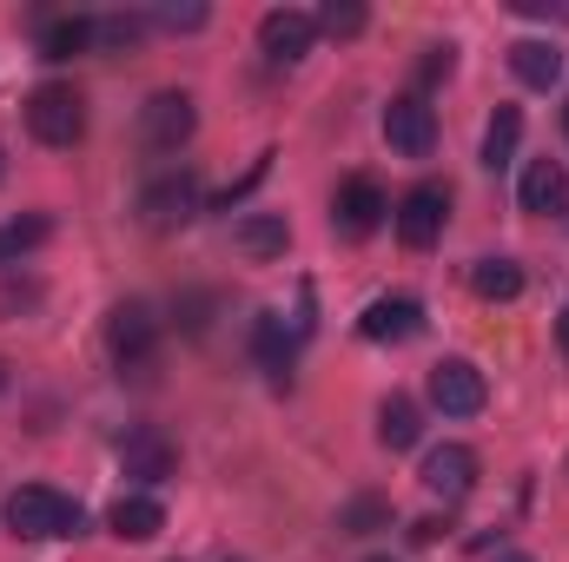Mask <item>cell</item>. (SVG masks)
Instances as JSON below:
<instances>
[{
  "label": "cell",
  "instance_id": "8fae6325",
  "mask_svg": "<svg viewBox=\"0 0 569 562\" xmlns=\"http://www.w3.org/2000/svg\"><path fill=\"white\" fill-rule=\"evenodd\" d=\"M259 47L279 60V67H298L311 47H318V13H298V7H272L259 20Z\"/></svg>",
  "mask_w": 569,
  "mask_h": 562
},
{
  "label": "cell",
  "instance_id": "d6986e66",
  "mask_svg": "<svg viewBox=\"0 0 569 562\" xmlns=\"http://www.w3.org/2000/svg\"><path fill=\"white\" fill-rule=\"evenodd\" d=\"M418 436H425V411H418L405 391H391V398L378 404V443H385V450H411Z\"/></svg>",
  "mask_w": 569,
  "mask_h": 562
},
{
  "label": "cell",
  "instance_id": "7a4b0ae2",
  "mask_svg": "<svg viewBox=\"0 0 569 562\" xmlns=\"http://www.w3.org/2000/svg\"><path fill=\"white\" fill-rule=\"evenodd\" d=\"M27 133L40 145H53V152H73V145L87 140V100L73 87H60V80L33 87L27 93Z\"/></svg>",
  "mask_w": 569,
  "mask_h": 562
},
{
  "label": "cell",
  "instance_id": "484cf974",
  "mask_svg": "<svg viewBox=\"0 0 569 562\" xmlns=\"http://www.w3.org/2000/svg\"><path fill=\"white\" fill-rule=\"evenodd\" d=\"M146 33L140 13H107V20H93V40H107V47H133Z\"/></svg>",
  "mask_w": 569,
  "mask_h": 562
},
{
  "label": "cell",
  "instance_id": "4fadbf2b",
  "mask_svg": "<svg viewBox=\"0 0 569 562\" xmlns=\"http://www.w3.org/2000/svg\"><path fill=\"white\" fill-rule=\"evenodd\" d=\"M517 205H523L530 219H557V212H569L563 159H530V165H523V185H517Z\"/></svg>",
  "mask_w": 569,
  "mask_h": 562
},
{
  "label": "cell",
  "instance_id": "9c48e42d",
  "mask_svg": "<svg viewBox=\"0 0 569 562\" xmlns=\"http://www.w3.org/2000/svg\"><path fill=\"white\" fill-rule=\"evenodd\" d=\"M418 483L430 496H443V503H463L477 490V450L470 443H437L425 456V470H418Z\"/></svg>",
  "mask_w": 569,
  "mask_h": 562
},
{
  "label": "cell",
  "instance_id": "3957f363",
  "mask_svg": "<svg viewBox=\"0 0 569 562\" xmlns=\"http://www.w3.org/2000/svg\"><path fill=\"white\" fill-rule=\"evenodd\" d=\"M199 172L192 165H166V172H152L140 185V225L146 232H179V225H192L199 219Z\"/></svg>",
  "mask_w": 569,
  "mask_h": 562
},
{
  "label": "cell",
  "instance_id": "1f68e13d",
  "mask_svg": "<svg viewBox=\"0 0 569 562\" xmlns=\"http://www.w3.org/2000/svg\"><path fill=\"white\" fill-rule=\"evenodd\" d=\"M497 562H537V556H517V550H503V556H497Z\"/></svg>",
  "mask_w": 569,
  "mask_h": 562
},
{
  "label": "cell",
  "instance_id": "277c9868",
  "mask_svg": "<svg viewBox=\"0 0 569 562\" xmlns=\"http://www.w3.org/2000/svg\"><path fill=\"white\" fill-rule=\"evenodd\" d=\"M107 358L120 371H152V358H159V318H152V304L127 298V304L107 311Z\"/></svg>",
  "mask_w": 569,
  "mask_h": 562
},
{
  "label": "cell",
  "instance_id": "5b68a950",
  "mask_svg": "<svg viewBox=\"0 0 569 562\" xmlns=\"http://www.w3.org/2000/svg\"><path fill=\"white\" fill-rule=\"evenodd\" d=\"M192 133H199V107H192V93L166 87V93H152V100L140 107V145L146 152H179Z\"/></svg>",
  "mask_w": 569,
  "mask_h": 562
},
{
  "label": "cell",
  "instance_id": "7c38bea8",
  "mask_svg": "<svg viewBox=\"0 0 569 562\" xmlns=\"http://www.w3.org/2000/svg\"><path fill=\"white\" fill-rule=\"evenodd\" d=\"M425 331V304L418 298H371L365 318H358V338L371 344H411Z\"/></svg>",
  "mask_w": 569,
  "mask_h": 562
},
{
  "label": "cell",
  "instance_id": "ffe728a7",
  "mask_svg": "<svg viewBox=\"0 0 569 562\" xmlns=\"http://www.w3.org/2000/svg\"><path fill=\"white\" fill-rule=\"evenodd\" d=\"M470 291L483 304H510V298H523V265L517 259H477L470 265Z\"/></svg>",
  "mask_w": 569,
  "mask_h": 562
},
{
  "label": "cell",
  "instance_id": "d6a6232c",
  "mask_svg": "<svg viewBox=\"0 0 569 562\" xmlns=\"http://www.w3.org/2000/svg\"><path fill=\"white\" fill-rule=\"evenodd\" d=\"M0 179H7V159H0Z\"/></svg>",
  "mask_w": 569,
  "mask_h": 562
},
{
  "label": "cell",
  "instance_id": "9a60e30c",
  "mask_svg": "<svg viewBox=\"0 0 569 562\" xmlns=\"http://www.w3.org/2000/svg\"><path fill=\"white\" fill-rule=\"evenodd\" d=\"M252 358L266 364L272 384H291V364H298V331L284 324L279 311H259L252 318Z\"/></svg>",
  "mask_w": 569,
  "mask_h": 562
},
{
  "label": "cell",
  "instance_id": "603a6c76",
  "mask_svg": "<svg viewBox=\"0 0 569 562\" xmlns=\"http://www.w3.org/2000/svg\"><path fill=\"white\" fill-rule=\"evenodd\" d=\"M87 40H93V20H87V13H67V20H53V27L40 33V60H73Z\"/></svg>",
  "mask_w": 569,
  "mask_h": 562
},
{
  "label": "cell",
  "instance_id": "836d02e7",
  "mask_svg": "<svg viewBox=\"0 0 569 562\" xmlns=\"http://www.w3.org/2000/svg\"><path fill=\"white\" fill-rule=\"evenodd\" d=\"M563 127H569V107H563Z\"/></svg>",
  "mask_w": 569,
  "mask_h": 562
},
{
  "label": "cell",
  "instance_id": "d4e9b609",
  "mask_svg": "<svg viewBox=\"0 0 569 562\" xmlns=\"http://www.w3.org/2000/svg\"><path fill=\"white\" fill-rule=\"evenodd\" d=\"M365 20H371V13H365L358 0H331V7L318 13V33H331V40H351V33H365Z\"/></svg>",
  "mask_w": 569,
  "mask_h": 562
},
{
  "label": "cell",
  "instance_id": "ba28073f",
  "mask_svg": "<svg viewBox=\"0 0 569 562\" xmlns=\"http://www.w3.org/2000/svg\"><path fill=\"white\" fill-rule=\"evenodd\" d=\"M443 219H450V192L430 185V179L398 199V239H405L411 252H430V245L443 239Z\"/></svg>",
  "mask_w": 569,
  "mask_h": 562
},
{
  "label": "cell",
  "instance_id": "e0dca14e",
  "mask_svg": "<svg viewBox=\"0 0 569 562\" xmlns=\"http://www.w3.org/2000/svg\"><path fill=\"white\" fill-rule=\"evenodd\" d=\"M107 530H113L120 543H152V536L166 530V510H159V496L133 490V496H120V503L107 510Z\"/></svg>",
  "mask_w": 569,
  "mask_h": 562
},
{
  "label": "cell",
  "instance_id": "e575fe53",
  "mask_svg": "<svg viewBox=\"0 0 569 562\" xmlns=\"http://www.w3.org/2000/svg\"><path fill=\"white\" fill-rule=\"evenodd\" d=\"M371 562H391V556H371Z\"/></svg>",
  "mask_w": 569,
  "mask_h": 562
},
{
  "label": "cell",
  "instance_id": "2e32d148",
  "mask_svg": "<svg viewBox=\"0 0 569 562\" xmlns=\"http://www.w3.org/2000/svg\"><path fill=\"white\" fill-rule=\"evenodd\" d=\"M232 245H239L252 265H266V259H284L291 225H284V212H246V219L232 225Z\"/></svg>",
  "mask_w": 569,
  "mask_h": 562
},
{
  "label": "cell",
  "instance_id": "d590c367",
  "mask_svg": "<svg viewBox=\"0 0 569 562\" xmlns=\"http://www.w3.org/2000/svg\"><path fill=\"white\" fill-rule=\"evenodd\" d=\"M219 562H232V556H219Z\"/></svg>",
  "mask_w": 569,
  "mask_h": 562
},
{
  "label": "cell",
  "instance_id": "f546056e",
  "mask_svg": "<svg viewBox=\"0 0 569 562\" xmlns=\"http://www.w3.org/2000/svg\"><path fill=\"white\" fill-rule=\"evenodd\" d=\"M437 536H443V523H437V516H425V523H411V543H437Z\"/></svg>",
  "mask_w": 569,
  "mask_h": 562
},
{
  "label": "cell",
  "instance_id": "5bb4252c",
  "mask_svg": "<svg viewBox=\"0 0 569 562\" xmlns=\"http://www.w3.org/2000/svg\"><path fill=\"white\" fill-rule=\"evenodd\" d=\"M120 470H127V483L152 490V483H166V476L179 470V450H172L159 430H133V436L120 443Z\"/></svg>",
  "mask_w": 569,
  "mask_h": 562
},
{
  "label": "cell",
  "instance_id": "4316f807",
  "mask_svg": "<svg viewBox=\"0 0 569 562\" xmlns=\"http://www.w3.org/2000/svg\"><path fill=\"white\" fill-rule=\"evenodd\" d=\"M152 20H159L166 33H199V27L212 20V7H199V0H192V7H159Z\"/></svg>",
  "mask_w": 569,
  "mask_h": 562
},
{
  "label": "cell",
  "instance_id": "44dd1931",
  "mask_svg": "<svg viewBox=\"0 0 569 562\" xmlns=\"http://www.w3.org/2000/svg\"><path fill=\"white\" fill-rule=\"evenodd\" d=\"M517 145H523V113H517V107H497L490 127H483V165L503 172V165L517 159Z\"/></svg>",
  "mask_w": 569,
  "mask_h": 562
},
{
  "label": "cell",
  "instance_id": "4dcf8cb0",
  "mask_svg": "<svg viewBox=\"0 0 569 562\" xmlns=\"http://www.w3.org/2000/svg\"><path fill=\"white\" fill-rule=\"evenodd\" d=\"M557 344H563V358H569V304H563V318H557Z\"/></svg>",
  "mask_w": 569,
  "mask_h": 562
},
{
  "label": "cell",
  "instance_id": "8992f818",
  "mask_svg": "<svg viewBox=\"0 0 569 562\" xmlns=\"http://www.w3.org/2000/svg\"><path fill=\"white\" fill-rule=\"evenodd\" d=\"M430 404L443 418H477L490 404V384H483V371L470 358H437L430 364Z\"/></svg>",
  "mask_w": 569,
  "mask_h": 562
},
{
  "label": "cell",
  "instance_id": "30bf717a",
  "mask_svg": "<svg viewBox=\"0 0 569 562\" xmlns=\"http://www.w3.org/2000/svg\"><path fill=\"white\" fill-rule=\"evenodd\" d=\"M385 212H391V199H385L378 179H345V185H338V205H331V225H338L345 239H371V232L385 225Z\"/></svg>",
  "mask_w": 569,
  "mask_h": 562
},
{
  "label": "cell",
  "instance_id": "ac0fdd59",
  "mask_svg": "<svg viewBox=\"0 0 569 562\" xmlns=\"http://www.w3.org/2000/svg\"><path fill=\"white\" fill-rule=\"evenodd\" d=\"M510 73H517L523 87L550 93V87L563 80V53H557V40H517V47H510Z\"/></svg>",
  "mask_w": 569,
  "mask_h": 562
},
{
  "label": "cell",
  "instance_id": "f1b7e54d",
  "mask_svg": "<svg viewBox=\"0 0 569 562\" xmlns=\"http://www.w3.org/2000/svg\"><path fill=\"white\" fill-rule=\"evenodd\" d=\"M266 172H272V152H259V159H252V172H246L239 185H226V199H219V212H232V205H246V192H252V185H259Z\"/></svg>",
  "mask_w": 569,
  "mask_h": 562
},
{
  "label": "cell",
  "instance_id": "6da1fadb",
  "mask_svg": "<svg viewBox=\"0 0 569 562\" xmlns=\"http://www.w3.org/2000/svg\"><path fill=\"white\" fill-rule=\"evenodd\" d=\"M7 530H13L20 543H60V536H80V530H87V510H80L73 496L47 490V483H20V490L7 496Z\"/></svg>",
  "mask_w": 569,
  "mask_h": 562
},
{
  "label": "cell",
  "instance_id": "83f0119b",
  "mask_svg": "<svg viewBox=\"0 0 569 562\" xmlns=\"http://www.w3.org/2000/svg\"><path fill=\"white\" fill-rule=\"evenodd\" d=\"M450 67H457V47L443 40V47H425V60H418V80L437 87V80H450Z\"/></svg>",
  "mask_w": 569,
  "mask_h": 562
},
{
  "label": "cell",
  "instance_id": "cb8c5ba5",
  "mask_svg": "<svg viewBox=\"0 0 569 562\" xmlns=\"http://www.w3.org/2000/svg\"><path fill=\"white\" fill-rule=\"evenodd\" d=\"M338 530H345V536H378V530H391V503H385V496H351V503L338 510Z\"/></svg>",
  "mask_w": 569,
  "mask_h": 562
},
{
  "label": "cell",
  "instance_id": "52a82bcc",
  "mask_svg": "<svg viewBox=\"0 0 569 562\" xmlns=\"http://www.w3.org/2000/svg\"><path fill=\"white\" fill-rule=\"evenodd\" d=\"M385 140L398 159H430L437 152V113L425 107V93H398L385 107Z\"/></svg>",
  "mask_w": 569,
  "mask_h": 562
},
{
  "label": "cell",
  "instance_id": "7402d4cb",
  "mask_svg": "<svg viewBox=\"0 0 569 562\" xmlns=\"http://www.w3.org/2000/svg\"><path fill=\"white\" fill-rule=\"evenodd\" d=\"M47 232H53V219H47V212L7 219V225H0V265H13V259H27L33 245H47Z\"/></svg>",
  "mask_w": 569,
  "mask_h": 562
}]
</instances>
